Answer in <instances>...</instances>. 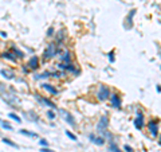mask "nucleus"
<instances>
[{"label": "nucleus", "instance_id": "4468645a", "mask_svg": "<svg viewBox=\"0 0 161 152\" xmlns=\"http://www.w3.org/2000/svg\"><path fill=\"white\" fill-rule=\"evenodd\" d=\"M42 87H43V89H46V90H47L48 93H51V94H54V96H55V94H58V90H56V89H54V86H52V85L43 84V85H42Z\"/></svg>", "mask_w": 161, "mask_h": 152}, {"label": "nucleus", "instance_id": "6e6552de", "mask_svg": "<svg viewBox=\"0 0 161 152\" xmlns=\"http://www.w3.org/2000/svg\"><path fill=\"white\" fill-rule=\"evenodd\" d=\"M148 129H149V132L152 133V136H154V137L158 135V127H157V122H156L154 120L148 122Z\"/></svg>", "mask_w": 161, "mask_h": 152}, {"label": "nucleus", "instance_id": "393cba45", "mask_svg": "<svg viewBox=\"0 0 161 152\" xmlns=\"http://www.w3.org/2000/svg\"><path fill=\"white\" fill-rule=\"evenodd\" d=\"M109 59H110V62H114V53H110L109 54Z\"/></svg>", "mask_w": 161, "mask_h": 152}, {"label": "nucleus", "instance_id": "9d476101", "mask_svg": "<svg viewBox=\"0 0 161 152\" xmlns=\"http://www.w3.org/2000/svg\"><path fill=\"white\" fill-rule=\"evenodd\" d=\"M28 66L32 69V70L38 69V66H39V58H38L36 55L31 57V58H30V61H28Z\"/></svg>", "mask_w": 161, "mask_h": 152}, {"label": "nucleus", "instance_id": "423d86ee", "mask_svg": "<svg viewBox=\"0 0 161 152\" xmlns=\"http://www.w3.org/2000/svg\"><path fill=\"white\" fill-rule=\"evenodd\" d=\"M110 102H112V106L115 109H120L121 108V98L117 93H113L110 94Z\"/></svg>", "mask_w": 161, "mask_h": 152}, {"label": "nucleus", "instance_id": "dca6fc26", "mask_svg": "<svg viewBox=\"0 0 161 152\" xmlns=\"http://www.w3.org/2000/svg\"><path fill=\"white\" fill-rule=\"evenodd\" d=\"M109 149H110V151H112V152H122V151H121V149L117 147V144H115V143H113V141H112V143H110Z\"/></svg>", "mask_w": 161, "mask_h": 152}, {"label": "nucleus", "instance_id": "1a4fd4ad", "mask_svg": "<svg viewBox=\"0 0 161 152\" xmlns=\"http://www.w3.org/2000/svg\"><path fill=\"white\" fill-rule=\"evenodd\" d=\"M89 139H90L91 143L97 144V145H103L105 144V137H102V136H97V135H90L89 136Z\"/></svg>", "mask_w": 161, "mask_h": 152}, {"label": "nucleus", "instance_id": "aec40b11", "mask_svg": "<svg viewBox=\"0 0 161 152\" xmlns=\"http://www.w3.org/2000/svg\"><path fill=\"white\" fill-rule=\"evenodd\" d=\"M8 116H10L12 120H15L16 122H19V124H20V122H21V119L18 116V114H15V113H10V114H8Z\"/></svg>", "mask_w": 161, "mask_h": 152}, {"label": "nucleus", "instance_id": "c756f323", "mask_svg": "<svg viewBox=\"0 0 161 152\" xmlns=\"http://www.w3.org/2000/svg\"><path fill=\"white\" fill-rule=\"evenodd\" d=\"M52 152H55V151H52Z\"/></svg>", "mask_w": 161, "mask_h": 152}, {"label": "nucleus", "instance_id": "b1692460", "mask_svg": "<svg viewBox=\"0 0 161 152\" xmlns=\"http://www.w3.org/2000/svg\"><path fill=\"white\" fill-rule=\"evenodd\" d=\"M47 35H48V36L54 35V28H52V27H50V28L47 30Z\"/></svg>", "mask_w": 161, "mask_h": 152}, {"label": "nucleus", "instance_id": "c85d7f7f", "mask_svg": "<svg viewBox=\"0 0 161 152\" xmlns=\"http://www.w3.org/2000/svg\"><path fill=\"white\" fill-rule=\"evenodd\" d=\"M160 145H161V137H160Z\"/></svg>", "mask_w": 161, "mask_h": 152}, {"label": "nucleus", "instance_id": "bb28decb", "mask_svg": "<svg viewBox=\"0 0 161 152\" xmlns=\"http://www.w3.org/2000/svg\"><path fill=\"white\" fill-rule=\"evenodd\" d=\"M4 90H5V86H4V85H3V84H1V82H0V92L3 93V92H4Z\"/></svg>", "mask_w": 161, "mask_h": 152}, {"label": "nucleus", "instance_id": "cd10ccee", "mask_svg": "<svg viewBox=\"0 0 161 152\" xmlns=\"http://www.w3.org/2000/svg\"><path fill=\"white\" fill-rule=\"evenodd\" d=\"M0 35H1L3 38H7V34H5V33H0Z\"/></svg>", "mask_w": 161, "mask_h": 152}, {"label": "nucleus", "instance_id": "7ed1b4c3", "mask_svg": "<svg viewBox=\"0 0 161 152\" xmlns=\"http://www.w3.org/2000/svg\"><path fill=\"white\" fill-rule=\"evenodd\" d=\"M110 90L107 86H105V85H101L98 89V92H97V98H98L99 101H106L110 98Z\"/></svg>", "mask_w": 161, "mask_h": 152}, {"label": "nucleus", "instance_id": "0eeeda50", "mask_svg": "<svg viewBox=\"0 0 161 152\" xmlns=\"http://www.w3.org/2000/svg\"><path fill=\"white\" fill-rule=\"evenodd\" d=\"M36 100L39 101L40 104H43V105L48 106V108H51V109H55V108H56V105L52 102V101H50V100H48V98L42 97V96H36Z\"/></svg>", "mask_w": 161, "mask_h": 152}, {"label": "nucleus", "instance_id": "ddd939ff", "mask_svg": "<svg viewBox=\"0 0 161 152\" xmlns=\"http://www.w3.org/2000/svg\"><path fill=\"white\" fill-rule=\"evenodd\" d=\"M1 58L11 61V62H16V61H18V58H16V55L13 54V53H3V54H1Z\"/></svg>", "mask_w": 161, "mask_h": 152}, {"label": "nucleus", "instance_id": "f257e3e1", "mask_svg": "<svg viewBox=\"0 0 161 152\" xmlns=\"http://www.w3.org/2000/svg\"><path fill=\"white\" fill-rule=\"evenodd\" d=\"M59 53V47L56 43H48V46L46 47L44 53H43V58L46 61L47 59H52L54 57H56V54Z\"/></svg>", "mask_w": 161, "mask_h": 152}, {"label": "nucleus", "instance_id": "39448f33", "mask_svg": "<svg viewBox=\"0 0 161 152\" xmlns=\"http://www.w3.org/2000/svg\"><path fill=\"white\" fill-rule=\"evenodd\" d=\"M59 113L62 114V117L64 119V121L67 122V124H70L71 127H75V121H74V117L71 116V114L69 113L67 110H64V109H59Z\"/></svg>", "mask_w": 161, "mask_h": 152}, {"label": "nucleus", "instance_id": "2eb2a0df", "mask_svg": "<svg viewBox=\"0 0 161 152\" xmlns=\"http://www.w3.org/2000/svg\"><path fill=\"white\" fill-rule=\"evenodd\" d=\"M0 125H1L4 129H7V130H12V125H11L8 121H3V120L0 119Z\"/></svg>", "mask_w": 161, "mask_h": 152}, {"label": "nucleus", "instance_id": "4be33fe9", "mask_svg": "<svg viewBox=\"0 0 161 152\" xmlns=\"http://www.w3.org/2000/svg\"><path fill=\"white\" fill-rule=\"evenodd\" d=\"M47 116H48V119L54 120V119H55V112H54V110H48L47 112Z\"/></svg>", "mask_w": 161, "mask_h": 152}, {"label": "nucleus", "instance_id": "6ab92c4d", "mask_svg": "<svg viewBox=\"0 0 161 152\" xmlns=\"http://www.w3.org/2000/svg\"><path fill=\"white\" fill-rule=\"evenodd\" d=\"M12 53H13L15 55H18V58H24V54L20 51V50L16 49V47H12Z\"/></svg>", "mask_w": 161, "mask_h": 152}, {"label": "nucleus", "instance_id": "412c9836", "mask_svg": "<svg viewBox=\"0 0 161 152\" xmlns=\"http://www.w3.org/2000/svg\"><path fill=\"white\" fill-rule=\"evenodd\" d=\"M66 136H67V137H70V139H71L72 141H77V136H75L74 133H71V132H70V130H66Z\"/></svg>", "mask_w": 161, "mask_h": 152}, {"label": "nucleus", "instance_id": "f3484780", "mask_svg": "<svg viewBox=\"0 0 161 152\" xmlns=\"http://www.w3.org/2000/svg\"><path fill=\"white\" fill-rule=\"evenodd\" d=\"M20 133L21 135H24V136H30V137H36V133H32V132H28V130H26V129H20Z\"/></svg>", "mask_w": 161, "mask_h": 152}, {"label": "nucleus", "instance_id": "5701e85b", "mask_svg": "<svg viewBox=\"0 0 161 152\" xmlns=\"http://www.w3.org/2000/svg\"><path fill=\"white\" fill-rule=\"evenodd\" d=\"M39 144H40L42 147H48V141H47V140H44V139H42V140L39 141Z\"/></svg>", "mask_w": 161, "mask_h": 152}, {"label": "nucleus", "instance_id": "f8f14e48", "mask_svg": "<svg viewBox=\"0 0 161 152\" xmlns=\"http://www.w3.org/2000/svg\"><path fill=\"white\" fill-rule=\"evenodd\" d=\"M70 61H71V54H70V51H63L61 55V62L62 63H70Z\"/></svg>", "mask_w": 161, "mask_h": 152}, {"label": "nucleus", "instance_id": "9b49d317", "mask_svg": "<svg viewBox=\"0 0 161 152\" xmlns=\"http://www.w3.org/2000/svg\"><path fill=\"white\" fill-rule=\"evenodd\" d=\"M0 73H1V76H4L7 79H13V77H15V73H13L12 70H10V69H1Z\"/></svg>", "mask_w": 161, "mask_h": 152}, {"label": "nucleus", "instance_id": "f03ea898", "mask_svg": "<svg viewBox=\"0 0 161 152\" xmlns=\"http://www.w3.org/2000/svg\"><path fill=\"white\" fill-rule=\"evenodd\" d=\"M107 128H109V119H107L106 116H102L101 120H99V122L97 124V130H98L99 135H106L107 137H110V135L107 133Z\"/></svg>", "mask_w": 161, "mask_h": 152}, {"label": "nucleus", "instance_id": "a878e982", "mask_svg": "<svg viewBox=\"0 0 161 152\" xmlns=\"http://www.w3.org/2000/svg\"><path fill=\"white\" fill-rule=\"evenodd\" d=\"M123 148H125L128 152H133V149H131V147H129V145H125V147H123Z\"/></svg>", "mask_w": 161, "mask_h": 152}, {"label": "nucleus", "instance_id": "a211bd4d", "mask_svg": "<svg viewBox=\"0 0 161 152\" xmlns=\"http://www.w3.org/2000/svg\"><path fill=\"white\" fill-rule=\"evenodd\" d=\"M3 143L7 144V145H10V147H13V148H19V147L16 145L15 143H12V141L10 140V139H3Z\"/></svg>", "mask_w": 161, "mask_h": 152}, {"label": "nucleus", "instance_id": "20e7f679", "mask_svg": "<svg viewBox=\"0 0 161 152\" xmlns=\"http://www.w3.org/2000/svg\"><path fill=\"white\" fill-rule=\"evenodd\" d=\"M133 124H134V127H136L138 130H141L142 128H144L145 121H144V114H142L141 112H137V117L134 119Z\"/></svg>", "mask_w": 161, "mask_h": 152}]
</instances>
